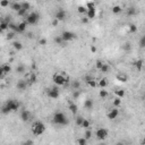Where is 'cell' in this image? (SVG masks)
<instances>
[{"label":"cell","mask_w":145,"mask_h":145,"mask_svg":"<svg viewBox=\"0 0 145 145\" xmlns=\"http://www.w3.org/2000/svg\"><path fill=\"white\" fill-rule=\"evenodd\" d=\"M19 108V103L16 102L15 100H8L7 103L1 108V112L2 113H9L11 111H17Z\"/></svg>","instance_id":"cell-1"},{"label":"cell","mask_w":145,"mask_h":145,"mask_svg":"<svg viewBox=\"0 0 145 145\" xmlns=\"http://www.w3.org/2000/svg\"><path fill=\"white\" fill-rule=\"evenodd\" d=\"M53 122L54 124H57V125H61V126H66L68 125V118L66 117V115L63 113V112H56L54 115H53Z\"/></svg>","instance_id":"cell-2"},{"label":"cell","mask_w":145,"mask_h":145,"mask_svg":"<svg viewBox=\"0 0 145 145\" xmlns=\"http://www.w3.org/2000/svg\"><path fill=\"white\" fill-rule=\"evenodd\" d=\"M45 132V126L42 121H34L32 125V133L35 136L42 135L43 133Z\"/></svg>","instance_id":"cell-3"},{"label":"cell","mask_w":145,"mask_h":145,"mask_svg":"<svg viewBox=\"0 0 145 145\" xmlns=\"http://www.w3.org/2000/svg\"><path fill=\"white\" fill-rule=\"evenodd\" d=\"M68 77L65 76L63 74H56V75H53V82L54 84L58 86H61V85H65L68 83Z\"/></svg>","instance_id":"cell-4"},{"label":"cell","mask_w":145,"mask_h":145,"mask_svg":"<svg viewBox=\"0 0 145 145\" xmlns=\"http://www.w3.org/2000/svg\"><path fill=\"white\" fill-rule=\"evenodd\" d=\"M86 8H87V11H86V15H87V18L89 19H93L95 17V5L94 2H89L86 3Z\"/></svg>","instance_id":"cell-5"},{"label":"cell","mask_w":145,"mask_h":145,"mask_svg":"<svg viewBox=\"0 0 145 145\" xmlns=\"http://www.w3.org/2000/svg\"><path fill=\"white\" fill-rule=\"evenodd\" d=\"M40 19V15L37 13H31L26 16V23L31 24V25H34L39 22Z\"/></svg>","instance_id":"cell-6"},{"label":"cell","mask_w":145,"mask_h":145,"mask_svg":"<svg viewBox=\"0 0 145 145\" xmlns=\"http://www.w3.org/2000/svg\"><path fill=\"white\" fill-rule=\"evenodd\" d=\"M61 39H63V42H69V41H72V40L76 37V34L70 32V31H63V34H61Z\"/></svg>","instance_id":"cell-7"},{"label":"cell","mask_w":145,"mask_h":145,"mask_svg":"<svg viewBox=\"0 0 145 145\" xmlns=\"http://www.w3.org/2000/svg\"><path fill=\"white\" fill-rule=\"evenodd\" d=\"M95 135H96V138H98V139H100V141H104V139L108 137L109 132L107 130V129H104V128H100V129L96 130Z\"/></svg>","instance_id":"cell-8"},{"label":"cell","mask_w":145,"mask_h":145,"mask_svg":"<svg viewBox=\"0 0 145 145\" xmlns=\"http://www.w3.org/2000/svg\"><path fill=\"white\" fill-rule=\"evenodd\" d=\"M66 16H67L66 11H65L63 9H59V10H57L56 15H54V18H56L58 22H60V20H65V19H66Z\"/></svg>","instance_id":"cell-9"},{"label":"cell","mask_w":145,"mask_h":145,"mask_svg":"<svg viewBox=\"0 0 145 145\" xmlns=\"http://www.w3.org/2000/svg\"><path fill=\"white\" fill-rule=\"evenodd\" d=\"M48 96L51 99H57L59 96V89L58 87H52L48 91Z\"/></svg>","instance_id":"cell-10"},{"label":"cell","mask_w":145,"mask_h":145,"mask_svg":"<svg viewBox=\"0 0 145 145\" xmlns=\"http://www.w3.org/2000/svg\"><path fill=\"white\" fill-rule=\"evenodd\" d=\"M32 118V115H31V112L28 110H23V111L20 112V119L23 120V121H28L30 119Z\"/></svg>","instance_id":"cell-11"},{"label":"cell","mask_w":145,"mask_h":145,"mask_svg":"<svg viewBox=\"0 0 145 145\" xmlns=\"http://www.w3.org/2000/svg\"><path fill=\"white\" fill-rule=\"evenodd\" d=\"M107 116H108V118L110 119V120H115V119L119 116V110L117 108H116V109H111V110L108 112V115H107Z\"/></svg>","instance_id":"cell-12"},{"label":"cell","mask_w":145,"mask_h":145,"mask_svg":"<svg viewBox=\"0 0 145 145\" xmlns=\"http://www.w3.org/2000/svg\"><path fill=\"white\" fill-rule=\"evenodd\" d=\"M16 87L19 91H24V90L27 87V82L26 81H24V79H22V81H18L16 84Z\"/></svg>","instance_id":"cell-13"},{"label":"cell","mask_w":145,"mask_h":145,"mask_svg":"<svg viewBox=\"0 0 145 145\" xmlns=\"http://www.w3.org/2000/svg\"><path fill=\"white\" fill-rule=\"evenodd\" d=\"M116 78L118 79L119 82L125 83V82H127V79H128V76L126 75V74H124V72H118V74H117V76H116Z\"/></svg>","instance_id":"cell-14"},{"label":"cell","mask_w":145,"mask_h":145,"mask_svg":"<svg viewBox=\"0 0 145 145\" xmlns=\"http://www.w3.org/2000/svg\"><path fill=\"white\" fill-rule=\"evenodd\" d=\"M17 27H18V33H23V32L26 31L27 23L26 22H22V23H19L18 25H17Z\"/></svg>","instance_id":"cell-15"},{"label":"cell","mask_w":145,"mask_h":145,"mask_svg":"<svg viewBox=\"0 0 145 145\" xmlns=\"http://www.w3.org/2000/svg\"><path fill=\"white\" fill-rule=\"evenodd\" d=\"M26 82H28L30 84H33V83L36 82V75L35 74H28V75H26Z\"/></svg>","instance_id":"cell-16"},{"label":"cell","mask_w":145,"mask_h":145,"mask_svg":"<svg viewBox=\"0 0 145 145\" xmlns=\"http://www.w3.org/2000/svg\"><path fill=\"white\" fill-rule=\"evenodd\" d=\"M86 83H87L90 86H92V87H96V85H98V83L95 82V79L92 78V77H90V76H86Z\"/></svg>","instance_id":"cell-17"},{"label":"cell","mask_w":145,"mask_h":145,"mask_svg":"<svg viewBox=\"0 0 145 145\" xmlns=\"http://www.w3.org/2000/svg\"><path fill=\"white\" fill-rule=\"evenodd\" d=\"M84 107H85V109H87V110H91V109L93 108V100L92 99L85 100V102H84Z\"/></svg>","instance_id":"cell-18"},{"label":"cell","mask_w":145,"mask_h":145,"mask_svg":"<svg viewBox=\"0 0 145 145\" xmlns=\"http://www.w3.org/2000/svg\"><path fill=\"white\" fill-rule=\"evenodd\" d=\"M135 67H136V69L138 70V72H141L142 70V68H143V60L142 59H138V60H136L135 61Z\"/></svg>","instance_id":"cell-19"},{"label":"cell","mask_w":145,"mask_h":145,"mask_svg":"<svg viewBox=\"0 0 145 145\" xmlns=\"http://www.w3.org/2000/svg\"><path fill=\"white\" fill-rule=\"evenodd\" d=\"M8 28L11 30L13 32H15V33H18V27H17V25L16 24H14V23H11V22L8 24Z\"/></svg>","instance_id":"cell-20"},{"label":"cell","mask_w":145,"mask_h":145,"mask_svg":"<svg viewBox=\"0 0 145 145\" xmlns=\"http://www.w3.org/2000/svg\"><path fill=\"white\" fill-rule=\"evenodd\" d=\"M1 67H2V72L5 75H7V74H9V72H11V67H10L9 65H3V66H1Z\"/></svg>","instance_id":"cell-21"},{"label":"cell","mask_w":145,"mask_h":145,"mask_svg":"<svg viewBox=\"0 0 145 145\" xmlns=\"http://www.w3.org/2000/svg\"><path fill=\"white\" fill-rule=\"evenodd\" d=\"M81 127H83V128H85V129L90 128V127H91V122H90L87 119L84 118V120H83V122H82V125H81Z\"/></svg>","instance_id":"cell-22"},{"label":"cell","mask_w":145,"mask_h":145,"mask_svg":"<svg viewBox=\"0 0 145 145\" xmlns=\"http://www.w3.org/2000/svg\"><path fill=\"white\" fill-rule=\"evenodd\" d=\"M122 11V8L120 6H118V5H116V6L112 7V13L113 14H120Z\"/></svg>","instance_id":"cell-23"},{"label":"cell","mask_w":145,"mask_h":145,"mask_svg":"<svg viewBox=\"0 0 145 145\" xmlns=\"http://www.w3.org/2000/svg\"><path fill=\"white\" fill-rule=\"evenodd\" d=\"M13 46H14V49H16V50H22L23 49V44L20 42H18V41H15V42L13 43Z\"/></svg>","instance_id":"cell-24"},{"label":"cell","mask_w":145,"mask_h":145,"mask_svg":"<svg viewBox=\"0 0 145 145\" xmlns=\"http://www.w3.org/2000/svg\"><path fill=\"white\" fill-rule=\"evenodd\" d=\"M22 8V3H18V2H14L11 5V9L15 10V11H18V10Z\"/></svg>","instance_id":"cell-25"},{"label":"cell","mask_w":145,"mask_h":145,"mask_svg":"<svg viewBox=\"0 0 145 145\" xmlns=\"http://www.w3.org/2000/svg\"><path fill=\"white\" fill-rule=\"evenodd\" d=\"M115 94L117 98H120V99H121L122 96H125V91H124V90H117V91H115Z\"/></svg>","instance_id":"cell-26"},{"label":"cell","mask_w":145,"mask_h":145,"mask_svg":"<svg viewBox=\"0 0 145 145\" xmlns=\"http://www.w3.org/2000/svg\"><path fill=\"white\" fill-rule=\"evenodd\" d=\"M100 70H101L102 72H108L109 70H110V66H109L108 63H103L102 67L100 68Z\"/></svg>","instance_id":"cell-27"},{"label":"cell","mask_w":145,"mask_h":145,"mask_svg":"<svg viewBox=\"0 0 145 145\" xmlns=\"http://www.w3.org/2000/svg\"><path fill=\"white\" fill-rule=\"evenodd\" d=\"M69 110L72 112V115H75L76 112H77V106H76L75 103H70L69 104Z\"/></svg>","instance_id":"cell-28"},{"label":"cell","mask_w":145,"mask_h":145,"mask_svg":"<svg viewBox=\"0 0 145 145\" xmlns=\"http://www.w3.org/2000/svg\"><path fill=\"white\" fill-rule=\"evenodd\" d=\"M72 90H77L79 89V86H81V83L78 82V81H74V82H72Z\"/></svg>","instance_id":"cell-29"},{"label":"cell","mask_w":145,"mask_h":145,"mask_svg":"<svg viewBox=\"0 0 145 145\" xmlns=\"http://www.w3.org/2000/svg\"><path fill=\"white\" fill-rule=\"evenodd\" d=\"M98 85H99L100 87H106V86L108 85V82H107L106 78H102V79H100V82L98 83Z\"/></svg>","instance_id":"cell-30"},{"label":"cell","mask_w":145,"mask_h":145,"mask_svg":"<svg viewBox=\"0 0 145 145\" xmlns=\"http://www.w3.org/2000/svg\"><path fill=\"white\" fill-rule=\"evenodd\" d=\"M9 3H10V0H0V7L6 8V7L9 6Z\"/></svg>","instance_id":"cell-31"},{"label":"cell","mask_w":145,"mask_h":145,"mask_svg":"<svg viewBox=\"0 0 145 145\" xmlns=\"http://www.w3.org/2000/svg\"><path fill=\"white\" fill-rule=\"evenodd\" d=\"M77 11H78L79 14H86V11H87V8L84 6H78V8H77Z\"/></svg>","instance_id":"cell-32"},{"label":"cell","mask_w":145,"mask_h":145,"mask_svg":"<svg viewBox=\"0 0 145 145\" xmlns=\"http://www.w3.org/2000/svg\"><path fill=\"white\" fill-rule=\"evenodd\" d=\"M99 95H100V98L104 99V98H107V96L109 95V93L107 92L106 90H101V91H100V93H99Z\"/></svg>","instance_id":"cell-33"},{"label":"cell","mask_w":145,"mask_h":145,"mask_svg":"<svg viewBox=\"0 0 145 145\" xmlns=\"http://www.w3.org/2000/svg\"><path fill=\"white\" fill-rule=\"evenodd\" d=\"M0 28H1V30H2V32L3 31H6V30H8V23H6V22H1V23H0Z\"/></svg>","instance_id":"cell-34"},{"label":"cell","mask_w":145,"mask_h":145,"mask_svg":"<svg viewBox=\"0 0 145 145\" xmlns=\"http://www.w3.org/2000/svg\"><path fill=\"white\" fill-rule=\"evenodd\" d=\"M127 14H128L129 16H133V15H135L136 14V9L134 8V7H130V8L127 9Z\"/></svg>","instance_id":"cell-35"},{"label":"cell","mask_w":145,"mask_h":145,"mask_svg":"<svg viewBox=\"0 0 145 145\" xmlns=\"http://www.w3.org/2000/svg\"><path fill=\"white\" fill-rule=\"evenodd\" d=\"M16 72H18V74H23V72H25V67H24L23 65H19V66L16 68Z\"/></svg>","instance_id":"cell-36"},{"label":"cell","mask_w":145,"mask_h":145,"mask_svg":"<svg viewBox=\"0 0 145 145\" xmlns=\"http://www.w3.org/2000/svg\"><path fill=\"white\" fill-rule=\"evenodd\" d=\"M83 120H84V118H83V117H81V116L76 117V125L81 126V125H82V122H83Z\"/></svg>","instance_id":"cell-37"},{"label":"cell","mask_w":145,"mask_h":145,"mask_svg":"<svg viewBox=\"0 0 145 145\" xmlns=\"http://www.w3.org/2000/svg\"><path fill=\"white\" fill-rule=\"evenodd\" d=\"M120 104H121V100H120V98H116V99L113 100V106L119 107Z\"/></svg>","instance_id":"cell-38"},{"label":"cell","mask_w":145,"mask_h":145,"mask_svg":"<svg viewBox=\"0 0 145 145\" xmlns=\"http://www.w3.org/2000/svg\"><path fill=\"white\" fill-rule=\"evenodd\" d=\"M30 8H31V5L28 2H23V3H22V9H25L27 11Z\"/></svg>","instance_id":"cell-39"},{"label":"cell","mask_w":145,"mask_h":145,"mask_svg":"<svg viewBox=\"0 0 145 145\" xmlns=\"http://www.w3.org/2000/svg\"><path fill=\"white\" fill-rule=\"evenodd\" d=\"M91 136H92V132H91V129L90 128H87L86 129V132H85V138L89 139V138H91Z\"/></svg>","instance_id":"cell-40"},{"label":"cell","mask_w":145,"mask_h":145,"mask_svg":"<svg viewBox=\"0 0 145 145\" xmlns=\"http://www.w3.org/2000/svg\"><path fill=\"white\" fill-rule=\"evenodd\" d=\"M129 31H130L132 33H135L136 31H137V27H136L135 24H132V25H129Z\"/></svg>","instance_id":"cell-41"},{"label":"cell","mask_w":145,"mask_h":145,"mask_svg":"<svg viewBox=\"0 0 145 145\" xmlns=\"http://www.w3.org/2000/svg\"><path fill=\"white\" fill-rule=\"evenodd\" d=\"M86 142H87V139L84 137V138H79L78 141H77V144H79V145H85Z\"/></svg>","instance_id":"cell-42"},{"label":"cell","mask_w":145,"mask_h":145,"mask_svg":"<svg viewBox=\"0 0 145 145\" xmlns=\"http://www.w3.org/2000/svg\"><path fill=\"white\" fill-rule=\"evenodd\" d=\"M26 10L25 9H22V8H20L19 10H18V11H17V14H18V16H25V15H26Z\"/></svg>","instance_id":"cell-43"},{"label":"cell","mask_w":145,"mask_h":145,"mask_svg":"<svg viewBox=\"0 0 145 145\" xmlns=\"http://www.w3.org/2000/svg\"><path fill=\"white\" fill-rule=\"evenodd\" d=\"M139 46H141L142 49L145 46V36H142V39H141V41H139Z\"/></svg>","instance_id":"cell-44"},{"label":"cell","mask_w":145,"mask_h":145,"mask_svg":"<svg viewBox=\"0 0 145 145\" xmlns=\"http://www.w3.org/2000/svg\"><path fill=\"white\" fill-rule=\"evenodd\" d=\"M15 37V32H10V33L7 34V40H11Z\"/></svg>","instance_id":"cell-45"},{"label":"cell","mask_w":145,"mask_h":145,"mask_svg":"<svg viewBox=\"0 0 145 145\" xmlns=\"http://www.w3.org/2000/svg\"><path fill=\"white\" fill-rule=\"evenodd\" d=\"M54 42L58 43V44H61L63 41V39H61V36H57L56 39H54Z\"/></svg>","instance_id":"cell-46"},{"label":"cell","mask_w":145,"mask_h":145,"mask_svg":"<svg viewBox=\"0 0 145 145\" xmlns=\"http://www.w3.org/2000/svg\"><path fill=\"white\" fill-rule=\"evenodd\" d=\"M78 96H79V92H78V91H72V98H74V99H77Z\"/></svg>","instance_id":"cell-47"},{"label":"cell","mask_w":145,"mask_h":145,"mask_svg":"<svg viewBox=\"0 0 145 145\" xmlns=\"http://www.w3.org/2000/svg\"><path fill=\"white\" fill-rule=\"evenodd\" d=\"M102 65H103V63L101 60H98V61H96V68H98V69H100V68L102 67Z\"/></svg>","instance_id":"cell-48"},{"label":"cell","mask_w":145,"mask_h":145,"mask_svg":"<svg viewBox=\"0 0 145 145\" xmlns=\"http://www.w3.org/2000/svg\"><path fill=\"white\" fill-rule=\"evenodd\" d=\"M40 44H41V45H44V44H46V40L45 39H41V40H40Z\"/></svg>","instance_id":"cell-49"},{"label":"cell","mask_w":145,"mask_h":145,"mask_svg":"<svg viewBox=\"0 0 145 145\" xmlns=\"http://www.w3.org/2000/svg\"><path fill=\"white\" fill-rule=\"evenodd\" d=\"M3 75H5V74H3V72H2V67L0 66V79L3 77Z\"/></svg>","instance_id":"cell-50"},{"label":"cell","mask_w":145,"mask_h":145,"mask_svg":"<svg viewBox=\"0 0 145 145\" xmlns=\"http://www.w3.org/2000/svg\"><path fill=\"white\" fill-rule=\"evenodd\" d=\"M124 48H125V50H129V49H130V44H129V43H127V44H125V46H124Z\"/></svg>","instance_id":"cell-51"},{"label":"cell","mask_w":145,"mask_h":145,"mask_svg":"<svg viewBox=\"0 0 145 145\" xmlns=\"http://www.w3.org/2000/svg\"><path fill=\"white\" fill-rule=\"evenodd\" d=\"M82 22H83V23H87V22H89V18L85 17V18H83V19H82Z\"/></svg>","instance_id":"cell-52"},{"label":"cell","mask_w":145,"mask_h":145,"mask_svg":"<svg viewBox=\"0 0 145 145\" xmlns=\"http://www.w3.org/2000/svg\"><path fill=\"white\" fill-rule=\"evenodd\" d=\"M52 24H53V25H57V24H58V20H57L56 18H54V20L52 22Z\"/></svg>","instance_id":"cell-53"},{"label":"cell","mask_w":145,"mask_h":145,"mask_svg":"<svg viewBox=\"0 0 145 145\" xmlns=\"http://www.w3.org/2000/svg\"><path fill=\"white\" fill-rule=\"evenodd\" d=\"M1 32H2V30H1V28H0V33H1Z\"/></svg>","instance_id":"cell-54"},{"label":"cell","mask_w":145,"mask_h":145,"mask_svg":"<svg viewBox=\"0 0 145 145\" xmlns=\"http://www.w3.org/2000/svg\"><path fill=\"white\" fill-rule=\"evenodd\" d=\"M94 1H96V2H98V1H100V0H94Z\"/></svg>","instance_id":"cell-55"}]
</instances>
